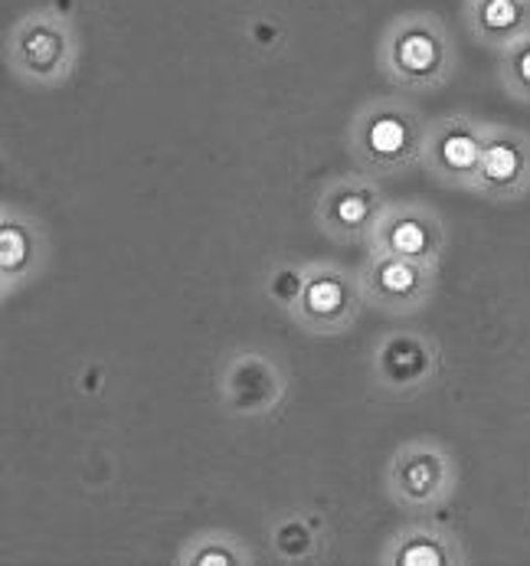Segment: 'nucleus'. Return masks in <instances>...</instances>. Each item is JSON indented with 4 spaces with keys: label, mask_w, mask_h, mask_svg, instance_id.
Wrapping results in <instances>:
<instances>
[{
    "label": "nucleus",
    "mask_w": 530,
    "mask_h": 566,
    "mask_svg": "<svg viewBox=\"0 0 530 566\" xmlns=\"http://www.w3.org/2000/svg\"><path fill=\"white\" fill-rule=\"evenodd\" d=\"M416 118L396 105L374 108L357 128H354V155L371 174H396L416 161Z\"/></svg>",
    "instance_id": "4"
},
{
    "label": "nucleus",
    "mask_w": 530,
    "mask_h": 566,
    "mask_svg": "<svg viewBox=\"0 0 530 566\" xmlns=\"http://www.w3.org/2000/svg\"><path fill=\"white\" fill-rule=\"evenodd\" d=\"M521 170V151L515 145H505V142H495L481 151V180L491 184V187H505V184H515Z\"/></svg>",
    "instance_id": "15"
},
{
    "label": "nucleus",
    "mask_w": 530,
    "mask_h": 566,
    "mask_svg": "<svg viewBox=\"0 0 530 566\" xmlns=\"http://www.w3.org/2000/svg\"><path fill=\"white\" fill-rule=\"evenodd\" d=\"M386 494L399 511L419 514L433 511L449 497L453 488V462L433 442H403L386 465Z\"/></svg>",
    "instance_id": "2"
},
{
    "label": "nucleus",
    "mask_w": 530,
    "mask_h": 566,
    "mask_svg": "<svg viewBox=\"0 0 530 566\" xmlns=\"http://www.w3.org/2000/svg\"><path fill=\"white\" fill-rule=\"evenodd\" d=\"M242 397H256L259 403H252L249 416H266L285 397V374L276 360L262 357V354H239L236 360H229L224 367V400L229 409H239Z\"/></svg>",
    "instance_id": "9"
},
{
    "label": "nucleus",
    "mask_w": 530,
    "mask_h": 566,
    "mask_svg": "<svg viewBox=\"0 0 530 566\" xmlns=\"http://www.w3.org/2000/svg\"><path fill=\"white\" fill-rule=\"evenodd\" d=\"M361 289L367 305L389 318H409L416 315L436 292V265L396 259V255H374L367 252V262L361 265Z\"/></svg>",
    "instance_id": "3"
},
{
    "label": "nucleus",
    "mask_w": 530,
    "mask_h": 566,
    "mask_svg": "<svg viewBox=\"0 0 530 566\" xmlns=\"http://www.w3.org/2000/svg\"><path fill=\"white\" fill-rule=\"evenodd\" d=\"M50 259L46 233L37 220L3 210L0 217V292L3 298L30 285Z\"/></svg>",
    "instance_id": "8"
},
{
    "label": "nucleus",
    "mask_w": 530,
    "mask_h": 566,
    "mask_svg": "<svg viewBox=\"0 0 530 566\" xmlns=\"http://www.w3.org/2000/svg\"><path fill=\"white\" fill-rule=\"evenodd\" d=\"M17 53H20V63L33 76H50L66 60L70 50H66V36H63V30L56 23L33 20V23H23Z\"/></svg>",
    "instance_id": "12"
},
{
    "label": "nucleus",
    "mask_w": 530,
    "mask_h": 566,
    "mask_svg": "<svg viewBox=\"0 0 530 566\" xmlns=\"http://www.w3.org/2000/svg\"><path fill=\"white\" fill-rule=\"evenodd\" d=\"M364 245L374 255H396L423 265H439L446 237L439 220L419 207H383Z\"/></svg>",
    "instance_id": "5"
},
{
    "label": "nucleus",
    "mask_w": 530,
    "mask_h": 566,
    "mask_svg": "<svg viewBox=\"0 0 530 566\" xmlns=\"http://www.w3.org/2000/svg\"><path fill=\"white\" fill-rule=\"evenodd\" d=\"M380 564L386 566H449L455 564L453 544L436 524H403L383 547Z\"/></svg>",
    "instance_id": "11"
},
{
    "label": "nucleus",
    "mask_w": 530,
    "mask_h": 566,
    "mask_svg": "<svg viewBox=\"0 0 530 566\" xmlns=\"http://www.w3.org/2000/svg\"><path fill=\"white\" fill-rule=\"evenodd\" d=\"M374 374H377L380 387H386L389 394L416 397L419 380L433 374V360H429L423 337L416 334L386 337L374 354Z\"/></svg>",
    "instance_id": "10"
},
{
    "label": "nucleus",
    "mask_w": 530,
    "mask_h": 566,
    "mask_svg": "<svg viewBox=\"0 0 530 566\" xmlns=\"http://www.w3.org/2000/svg\"><path fill=\"white\" fill-rule=\"evenodd\" d=\"M364 305L361 275L331 262H304L285 312L314 337H337L357 324Z\"/></svg>",
    "instance_id": "1"
},
{
    "label": "nucleus",
    "mask_w": 530,
    "mask_h": 566,
    "mask_svg": "<svg viewBox=\"0 0 530 566\" xmlns=\"http://www.w3.org/2000/svg\"><path fill=\"white\" fill-rule=\"evenodd\" d=\"M481 145L471 132L461 128H446L436 135L433 142V170H439L443 177H471L481 167Z\"/></svg>",
    "instance_id": "13"
},
{
    "label": "nucleus",
    "mask_w": 530,
    "mask_h": 566,
    "mask_svg": "<svg viewBox=\"0 0 530 566\" xmlns=\"http://www.w3.org/2000/svg\"><path fill=\"white\" fill-rule=\"evenodd\" d=\"M380 210H383V200L374 187L361 180H334L328 184V190L321 193L314 207V223L334 243H367Z\"/></svg>",
    "instance_id": "6"
},
{
    "label": "nucleus",
    "mask_w": 530,
    "mask_h": 566,
    "mask_svg": "<svg viewBox=\"0 0 530 566\" xmlns=\"http://www.w3.org/2000/svg\"><path fill=\"white\" fill-rule=\"evenodd\" d=\"M252 560V551L229 531H207L187 547V554H180L184 566H249Z\"/></svg>",
    "instance_id": "14"
},
{
    "label": "nucleus",
    "mask_w": 530,
    "mask_h": 566,
    "mask_svg": "<svg viewBox=\"0 0 530 566\" xmlns=\"http://www.w3.org/2000/svg\"><path fill=\"white\" fill-rule=\"evenodd\" d=\"M481 23L488 30H508V27H515L518 23V3L515 0H485Z\"/></svg>",
    "instance_id": "16"
},
{
    "label": "nucleus",
    "mask_w": 530,
    "mask_h": 566,
    "mask_svg": "<svg viewBox=\"0 0 530 566\" xmlns=\"http://www.w3.org/2000/svg\"><path fill=\"white\" fill-rule=\"evenodd\" d=\"M446 63V40L433 20H403L386 46V73L396 85L416 88L439 80Z\"/></svg>",
    "instance_id": "7"
},
{
    "label": "nucleus",
    "mask_w": 530,
    "mask_h": 566,
    "mask_svg": "<svg viewBox=\"0 0 530 566\" xmlns=\"http://www.w3.org/2000/svg\"><path fill=\"white\" fill-rule=\"evenodd\" d=\"M518 70H521V80L530 85V53H524V56H521V66H518Z\"/></svg>",
    "instance_id": "17"
}]
</instances>
